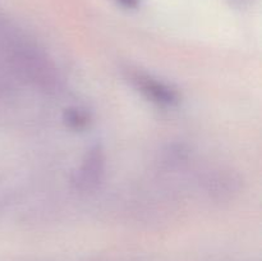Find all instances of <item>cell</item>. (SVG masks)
<instances>
[{
  "label": "cell",
  "mask_w": 262,
  "mask_h": 261,
  "mask_svg": "<svg viewBox=\"0 0 262 261\" xmlns=\"http://www.w3.org/2000/svg\"><path fill=\"white\" fill-rule=\"evenodd\" d=\"M106 173V155L100 145L86 151L81 164L74 170L72 184L81 193H92L100 188Z\"/></svg>",
  "instance_id": "6da1fadb"
},
{
  "label": "cell",
  "mask_w": 262,
  "mask_h": 261,
  "mask_svg": "<svg viewBox=\"0 0 262 261\" xmlns=\"http://www.w3.org/2000/svg\"><path fill=\"white\" fill-rule=\"evenodd\" d=\"M128 81L147 100L160 106H174L179 102V94L174 87L141 71H128Z\"/></svg>",
  "instance_id": "7a4b0ae2"
},
{
  "label": "cell",
  "mask_w": 262,
  "mask_h": 261,
  "mask_svg": "<svg viewBox=\"0 0 262 261\" xmlns=\"http://www.w3.org/2000/svg\"><path fill=\"white\" fill-rule=\"evenodd\" d=\"M63 120L73 130L84 129L90 124V114L86 112V109H82L78 106H72L64 110Z\"/></svg>",
  "instance_id": "3957f363"
},
{
  "label": "cell",
  "mask_w": 262,
  "mask_h": 261,
  "mask_svg": "<svg viewBox=\"0 0 262 261\" xmlns=\"http://www.w3.org/2000/svg\"><path fill=\"white\" fill-rule=\"evenodd\" d=\"M117 3H119L120 5L125 8H136L140 4V0H115Z\"/></svg>",
  "instance_id": "277c9868"
}]
</instances>
